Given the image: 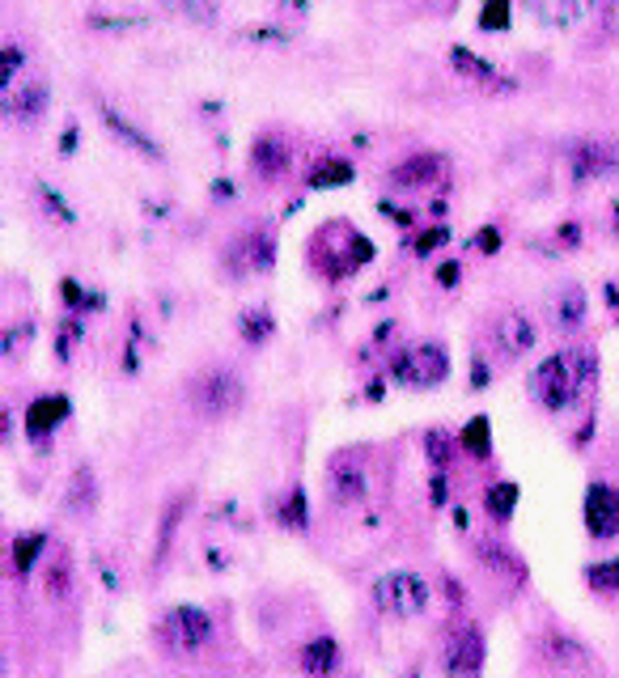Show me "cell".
Listing matches in <instances>:
<instances>
[{
	"label": "cell",
	"instance_id": "obj_1",
	"mask_svg": "<svg viewBox=\"0 0 619 678\" xmlns=\"http://www.w3.org/2000/svg\"><path fill=\"white\" fill-rule=\"evenodd\" d=\"M594 373L598 361L590 348H560L530 373V399L547 407V412H569V407L586 399V390L594 386Z\"/></svg>",
	"mask_w": 619,
	"mask_h": 678
},
{
	"label": "cell",
	"instance_id": "obj_2",
	"mask_svg": "<svg viewBox=\"0 0 619 678\" xmlns=\"http://www.w3.org/2000/svg\"><path fill=\"white\" fill-rule=\"evenodd\" d=\"M374 598H378V606L391 619H416V615H424L429 611V581H424L420 573H408V568H395V573H386V577H378V585H374Z\"/></svg>",
	"mask_w": 619,
	"mask_h": 678
},
{
	"label": "cell",
	"instance_id": "obj_3",
	"mask_svg": "<svg viewBox=\"0 0 619 678\" xmlns=\"http://www.w3.org/2000/svg\"><path fill=\"white\" fill-rule=\"evenodd\" d=\"M191 403H196V412L208 416V420H221V416H234L242 399H246V386L234 369H208L200 373L196 382H191Z\"/></svg>",
	"mask_w": 619,
	"mask_h": 678
},
{
	"label": "cell",
	"instance_id": "obj_4",
	"mask_svg": "<svg viewBox=\"0 0 619 678\" xmlns=\"http://www.w3.org/2000/svg\"><path fill=\"white\" fill-rule=\"evenodd\" d=\"M162 640H166V649L191 657L212 640V623L200 606H174V611L162 619Z\"/></svg>",
	"mask_w": 619,
	"mask_h": 678
},
{
	"label": "cell",
	"instance_id": "obj_5",
	"mask_svg": "<svg viewBox=\"0 0 619 678\" xmlns=\"http://www.w3.org/2000/svg\"><path fill=\"white\" fill-rule=\"evenodd\" d=\"M446 373H450V356L441 344H416L399 361V382L408 386H437L446 382Z\"/></svg>",
	"mask_w": 619,
	"mask_h": 678
},
{
	"label": "cell",
	"instance_id": "obj_6",
	"mask_svg": "<svg viewBox=\"0 0 619 678\" xmlns=\"http://www.w3.org/2000/svg\"><path fill=\"white\" fill-rule=\"evenodd\" d=\"M441 662H446V674H450V678L480 674V666H484V636L475 632L471 623L454 628L450 640H446V649H441Z\"/></svg>",
	"mask_w": 619,
	"mask_h": 678
},
{
	"label": "cell",
	"instance_id": "obj_7",
	"mask_svg": "<svg viewBox=\"0 0 619 678\" xmlns=\"http://www.w3.org/2000/svg\"><path fill=\"white\" fill-rule=\"evenodd\" d=\"M522 9L543 30H577L594 13V0H522Z\"/></svg>",
	"mask_w": 619,
	"mask_h": 678
},
{
	"label": "cell",
	"instance_id": "obj_8",
	"mask_svg": "<svg viewBox=\"0 0 619 678\" xmlns=\"http://www.w3.org/2000/svg\"><path fill=\"white\" fill-rule=\"evenodd\" d=\"M573 170H577V178H615L619 174V140L615 136L581 140L573 149Z\"/></svg>",
	"mask_w": 619,
	"mask_h": 678
},
{
	"label": "cell",
	"instance_id": "obj_9",
	"mask_svg": "<svg viewBox=\"0 0 619 678\" xmlns=\"http://www.w3.org/2000/svg\"><path fill=\"white\" fill-rule=\"evenodd\" d=\"M492 344H497L505 361H518L522 352L535 348V323H530L522 310H505L497 318V327H492Z\"/></svg>",
	"mask_w": 619,
	"mask_h": 678
},
{
	"label": "cell",
	"instance_id": "obj_10",
	"mask_svg": "<svg viewBox=\"0 0 619 678\" xmlns=\"http://www.w3.org/2000/svg\"><path fill=\"white\" fill-rule=\"evenodd\" d=\"M586 530L594 539H615L619 534V492L607 484H594L586 492Z\"/></svg>",
	"mask_w": 619,
	"mask_h": 678
},
{
	"label": "cell",
	"instance_id": "obj_11",
	"mask_svg": "<svg viewBox=\"0 0 619 678\" xmlns=\"http://www.w3.org/2000/svg\"><path fill=\"white\" fill-rule=\"evenodd\" d=\"M102 123L115 132V140H119V145H128L132 153L149 157V162H162V145H157V140H149L145 132L136 128V123H128V119H123V115L115 111V106H106V102H102Z\"/></svg>",
	"mask_w": 619,
	"mask_h": 678
},
{
	"label": "cell",
	"instance_id": "obj_12",
	"mask_svg": "<svg viewBox=\"0 0 619 678\" xmlns=\"http://www.w3.org/2000/svg\"><path fill=\"white\" fill-rule=\"evenodd\" d=\"M5 111L17 115L22 123L39 119L47 111V89L43 85H22V89H5Z\"/></svg>",
	"mask_w": 619,
	"mask_h": 678
},
{
	"label": "cell",
	"instance_id": "obj_13",
	"mask_svg": "<svg viewBox=\"0 0 619 678\" xmlns=\"http://www.w3.org/2000/svg\"><path fill=\"white\" fill-rule=\"evenodd\" d=\"M64 416H68V399H64V395H47V399H39V403H34L30 412H26L30 437H47Z\"/></svg>",
	"mask_w": 619,
	"mask_h": 678
},
{
	"label": "cell",
	"instance_id": "obj_14",
	"mask_svg": "<svg viewBox=\"0 0 619 678\" xmlns=\"http://www.w3.org/2000/svg\"><path fill=\"white\" fill-rule=\"evenodd\" d=\"M450 60L458 64V73H463V77L480 81V85H488V89H514V85H509V81L497 73V68H492L488 60H480V56H471L467 47H454V51H450Z\"/></svg>",
	"mask_w": 619,
	"mask_h": 678
},
{
	"label": "cell",
	"instance_id": "obj_15",
	"mask_svg": "<svg viewBox=\"0 0 619 678\" xmlns=\"http://www.w3.org/2000/svg\"><path fill=\"white\" fill-rule=\"evenodd\" d=\"M552 318H556V327H560V331H573V327L581 323V318H586V293H581L577 284H564V289L556 293Z\"/></svg>",
	"mask_w": 619,
	"mask_h": 678
},
{
	"label": "cell",
	"instance_id": "obj_16",
	"mask_svg": "<svg viewBox=\"0 0 619 678\" xmlns=\"http://www.w3.org/2000/svg\"><path fill=\"white\" fill-rule=\"evenodd\" d=\"M251 162H255V174H280L285 170V145H280V136H259L255 140V149H251Z\"/></svg>",
	"mask_w": 619,
	"mask_h": 678
},
{
	"label": "cell",
	"instance_id": "obj_17",
	"mask_svg": "<svg viewBox=\"0 0 619 678\" xmlns=\"http://www.w3.org/2000/svg\"><path fill=\"white\" fill-rule=\"evenodd\" d=\"M437 170H441L437 157L420 153V157H408V162L395 170V183L399 187H424V183H433V178H437Z\"/></svg>",
	"mask_w": 619,
	"mask_h": 678
},
{
	"label": "cell",
	"instance_id": "obj_18",
	"mask_svg": "<svg viewBox=\"0 0 619 678\" xmlns=\"http://www.w3.org/2000/svg\"><path fill=\"white\" fill-rule=\"evenodd\" d=\"M162 9L179 13L191 26H212L217 22V0H162Z\"/></svg>",
	"mask_w": 619,
	"mask_h": 678
},
{
	"label": "cell",
	"instance_id": "obj_19",
	"mask_svg": "<svg viewBox=\"0 0 619 678\" xmlns=\"http://www.w3.org/2000/svg\"><path fill=\"white\" fill-rule=\"evenodd\" d=\"M94 496H98V488H94V471L81 467V471L73 475V488H68V513H73V517L90 513V509H94Z\"/></svg>",
	"mask_w": 619,
	"mask_h": 678
},
{
	"label": "cell",
	"instance_id": "obj_20",
	"mask_svg": "<svg viewBox=\"0 0 619 678\" xmlns=\"http://www.w3.org/2000/svg\"><path fill=\"white\" fill-rule=\"evenodd\" d=\"M331 492H335V501H361L365 496V475L340 462V467L331 471Z\"/></svg>",
	"mask_w": 619,
	"mask_h": 678
},
{
	"label": "cell",
	"instance_id": "obj_21",
	"mask_svg": "<svg viewBox=\"0 0 619 678\" xmlns=\"http://www.w3.org/2000/svg\"><path fill=\"white\" fill-rule=\"evenodd\" d=\"M302 666L310 674H327L335 666V640H310L306 653H302Z\"/></svg>",
	"mask_w": 619,
	"mask_h": 678
},
{
	"label": "cell",
	"instance_id": "obj_22",
	"mask_svg": "<svg viewBox=\"0 0 619 678\" xmlns=\"http://www.w3.org/2000/svg\"><path fill=\"white\" fill-rule=\"evenodd\" d=\"M39 551H43V534H26V539H17V551H13L17 573H30V564H34Z\"/></svg>",
	"mask_w": 619,
	"mask_h": 678
},
{
	"label": "cell",
	"instance_id": "obj_23",
	"mask_svg": "<svg viewBox=\"0 0 619 678\" xmlns=\"http://www.w3.org/2000/svg\"><path fill=\"white\" fill-rule=\"evenodd\" d=\"M590 585L594 590H619V560H607V564H594L590 568Z\"/></svg>",
	"mask_w": 619,
	"mask_h": 678
},
{
	"label": "cell",
	"instance_id": "obj_24",
	"mask_svg": "<svg viewBox=\"0 0 619 678\" xmlns=\"http://www.w3.org/2000/svg\"><path fill=\"white\" fill-rule=\"evenodd\" d=\"M352 178V166L348 162H323L314 174V187H335V183H348Z\"/></svg>",
	"mask_w": 619,
	"mask_h": 678
},
{
	"label": "cell",
	"instance_id": "obj_25",
	"mask_svg": "<svg viewBox=\"0 0 619 678\" xmlns=\"http://www.w3.org/2000/svg\"><path fill=\"white\" fill-rule=\"evenodd\" d=\"M514 501H518V488H509V484L492 488V492H488V513H492V517H509V513H514V509H509Z\"/></svg>",
	"mask_w": 619,
	"mask_h": 678
},
{
	"label": "cell",
	"instance_id": "obj_26",
	"mask_svg": "<svg viewBox=\"0 0 619 678\" xmlns=\"http://www.w3.org/2000/svg\"><path fill=\"white\" fill-rule=\"evenodd\" d=\"M90 26H94V30H132V26H145V17H106V13H90Z\"/></svg>",
	"mask_w": 619,
	"mask_h": 678
},
{
	"label": "cell",
	"instance_id": "obj_27",
	"mask_svg": "<svg viewBox=\"0 0 619 678\" xmlns=\"http://www.w3.org/2000/svg\"><path fill=\"white\" fill-rule=\"evenodd\" d=\"M484 437H488V424H484V420H475V424L467 428V433H463V445H467V450H475V454H484V450H488V441H484Z\"/></svg>",
	"mask_w": 619,
	"mask_h": 678
},
{
	"label": "cell",
	"instance_id": "obj_28",
	"mask_svg": "<svg viewBox=\"0 0 619 678\" xmlns=\"http://www.w3.org/2000/svg\"><path fill=\"white\" fill-rule=\"evenodd\" d=\"M285 522H293L297 530L306 526V501H302V492H293L289 501H285Z\"/></svg>",
	"mask_w": 619,
	"mask_h": 678
},
{
	"label": "cell",
	"instance_id": "obj_29",
	"mask_svg": "<svg viewBox=\"0 0 619 678\" xmlns=\"http://www.w3.org/2000/svg\"><path fill=\"white\" fill-rule=\"evenodd\" d=\"M242 327H246V339H251V344H259V335H268V331H272V318H268V314H259V318L251 314Z\"/></svg>",
	"mask_w": 619,
	"mask_h": 678
},
{
	"label": "cell",
	"instance_id": "obj_30",
	"mask_svg": "<svg viewBox=\"0 0 619 678\" xmlns=\"http://www.w3.org/2000/svg\"><path fill=\"white\" fill-rule=\"evenodd\" d=\"M492 22H497V26H505V22H509V9H505V0H492V5L484 9V26H492Z\"/></svg>",
	"mask_w": 619,
	"mask_h": 678
},
{
	"label": "cell",
	"instance_id": "obj_31",
	"mask_svg": "<svg viewBox=\"0 0 619 678\" xmlns=\"http://www.w3.org/2000/svg\"><path fill=\"white\" fill-rule=\"evenodd\" d=\"M603 26H607V34H619V0H607V9H603Z\"/></svg>",
	"mask_w": 619,
	"mask_h": 678
}]
</instances>
